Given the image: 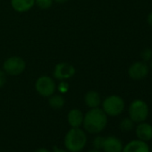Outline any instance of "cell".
<instances>
[{"mask_svg":"<svg viewBox=\"0 0 152 152\" xmlns=\"http://www.w3.org/2000/svg\"><path fill=\"white\" fill-rule=\"evenodd\" d=\"M83 113L78 108H72L67 114V122L71 128H78L83 125Z\"/></svg>","mask_w":152,"mask_h":152,"instance_id":"7c38bea8","label":"cell"},{"mask_svg":"<svg viewBox=\"0 0 152 152\" xmlns=\"http://www.w3.org/2000/svg\"><path fill=\"white\" fill-rule=\"evenodd\" d=\"M51 152H69V151H67L66 149H64V148H59L54 147V148Z\"/></svg>","mask_w":152,"mask_h":152,"instance_id":"603a6c76","label":"cell"},{"mask_svg":"<svg viewBox=\"0 0 152 152\" xmlns=\"http://www.w3.org/2000/svg\"><path fill=\"white\" fill-rule=\"evenodd\" d=\"M56 89L55 81L48 75H43L39 77L35 83L36 91L44 98H49L52 96Z\"/></svg>","mask_w":152,"mask_h":152,"instance_id":"5b68a950","label":"cell"},{"mask_svg":"<svg viewBox=\"0 0 152 152\" xmlns=\"http://www.w3.org/2000/svg\"><path fill=\"white\" fill-rule=\"evenodd\" d=\"M84 102L86 106L89 107L90 108H96V107H99L102 100L99 92L95 91H90L84 96Z\"/></svg>","mask_w":152,"mask_h":152,"instance_id":"5bb4252c","label":"cell"},{"mask_svg":"<svg viewBox=\"0 0 152 152\" xmlns=\"http://www.w3.org/2000/svg\"><path fill=\"white\" fill-rule=\"evenodd\" d=\"M11 6L15 11L25 13L35 6V0H11Z\"/></svg>","mask_w":152,"mask_h":152,"instance_id":"4fadbf2b","label":"cell"},{"mask_svg":"<svg viewBox=\"0 0 152 152\" xmlns=\"http://www.w3.org/2000/svg\"><path fill=\"white\" fill-rule=\"evenodd\" d=\"M34 152H50V151H49V149H48L46 148H39Z\"/></svg>","mask_w":152,"mask_h":152,"instance_id":"cb8c5ba5","label":"cell"},{"mask_svg":"<svg viewBox=\"0 0 152 152\" xmlns=\"http://www.w3.org/2000/svg\"><path fill=\"white\" fill-rule=\"evenodd\" d=\"M7 83V73L4 70H0V89L3 88Z\"/></svg>","mask_w":152,"mask_h":152,"instance_id":"ffe728a7","label":"cell"},{"mask_svg":"<svg viewBox=\"0 0 152 152\" xmlns=\"http://www.w3.org/2000/svg\"><path fill=\"white\" fill-rule=\"evenodd\" d=\"M25 68V61L21 56H14L7 58L3 64V70L5 71V72L12 76H17L22 74L24 72Z\"/></svg>","mask_w":152,"mask_h":152,"instance_id":"8992f818","label":"cell"},{"mask_svg":"<svg viewBox=\"0 0 152 152\" xmlns=\"http://www.w3.org/2000/svg\"><path fill=\"white\" fill-rule=\"evenodd\" d=\"M140 56L142 58V61L148 63L152 59V49L151 48H145L141 51Z\"/></svg>","mask_w":152,"mask_h":152,"instance_id":"d6986e66","label":"cell"},{"mask_svg":"<svg viewBox=\"0 0 152 152\" xmlns=\"http://www.w3.org/2000/svg\"><path fill=\"white\" fill-rule=\"evenodd\" d=\"M135 134L137 139L143 141H149L152 140V124L146 121L137 124L135 126Z\"/></svg>","mask_w":152,"mask_h":152,"instance_id":"9c48e42d","label":"cell"},{"mask_svg":"<svg viewBox=\"0 0 152 152\" xmlns=\"http://www.w3.org/2000/svg\"><path fill=\"white\" fill-rule=\"evenodd\" d=\"M75 74V68L71 64L62 62L55 66L53 75L54 77L60 81H64L72 78Z\"/></svg>","mask_w":152,"mask_h":152,"instance_id":"ba28073f","label":"cell"},{"mask_svg":"<svg viewBox=\"0 0 152 152\" xmlns=\"http://www.w3.org/2000/svg\"><path fill=\"white\" fill-rule=\"evenodd\" d=\"M149 62H150V63H149L148 66H149V69H151V70H152V59H151V60H150Z\"/></svg>","mask_w":152,"mask_h":152,"instance_id":"4316f807","label":"cell"},{"mask_svg":"<svg viewBox=\"0 0 152 152\" xmlns=\"http://www.w3.org/2000/svg\"><path fill=\"white\" fill-rule=\"evenodd\" d=\"M69 89V85L67 83L62 81L60 83H59V86H58V91H60V93H65Z\"/></svg>","mask_w":152,"mask_h":152,"instance_id":"44dd1931","label":"cell"},{"mask_svg":"<svg viewBox=\"0 0 152 152\" xmlns=\"http://www.w3.org/2000/svg\"><path fill=\"white\" fill-rule=\"evenodd\" d=\"M104 139H105V137L100 136V135H98V136H96L93 139L92 145H93V147H94L95 149H99V150L102 149L103 143H104Z\"/></svg>","mask_w":152,"mask_h":152,"instance_id":"ac0fdd59","label":"cell"},{"mask_svg":"<svg viewBox=\"0 0 152 152\" xmlns=\"http://www.w3.org/2000/svg\"><path fill=\"white\" fill-rule=\"evenodd\" d=\"M53 1H55L56 3H58V4H64L68 1V0H53Z\"/></svg>","mask_w":152,"mask_h":152,"instance_id":"d4e9b609","label":"cell"},{"mask_svg":"<svg viewBox=\"0 0 152 152\" xmlns=\"http://www.w3.org/2000/svg\"><path fill=\"white\" fill-rule=\"evenodd\" d=\"M134 122L128 116L121 120L119 124V127L123 132H131L134 128Z\"/></svg>","mask_w":152,"mask_h":152,"instance_id":"2e32d148","label":"cell"},{"mask_svg":"<svg viewBox=\"0 0 152 152\" xmlns=\"http://www.w3.org/2000/svg\"><path fill=\"white\" fill-rule=\"evenodd\" d=\"M147 23H148V24L152 28V12H150V13L148 15V17H147Z\"/></svg>","mask_w":152,"mask_h":152,"instance_id":"7402d4cb","label":"cell"},{"mask_svg":"<svg viewBox=\"0 0 152 152\" xmlns=\"http://www.w3.org/2000/svg\"><path fill=\"white\" fill-rule=\"evenodd\" d=\"M108 116L102 108H90L84 115L83 126L84 131L91 134H99L103 132L108 123Z\"/></svg>","mask_w":152,"mask_h":152,"instance_id":"6da1fadb","label":"cell"},{"mask_svg":"<svg viewBox=\"0 0 152 152\" xmlns=\"http://www.w3.org/2000/svg\"><path fill=\"white\" fill-rule=\"evenodd\" d=\"M89 152H101V150H99V149H95V148H93V149L90 150Z\"/></svg>","mask_w":152,"mask_h":152,"instance_id":"484cf974","label":"cell"},{"mask_svg":"<svg viewBox=\"0 0 152 152\" xmlns=\"http://www.w3.org/2000/svg\"><path fill=\"white\" fill-rule=\"evenodd\" d=\"M150 152H152V146H151V148H150Z\"/></svg>","mask_w":152,"mask_h":152,"instance_id":"83f0119b","label":"cell"},{"mask_svg":"<svg viewBox=\"0 0 152 152\" xmlns=\"http://www.w3.org/2000/svg\"><path fill=\"white\" fill-rule=\"evenodd\" d=\"M88 142L87 133L81 127L71 128L64 138V145L69 152L83 151Z\"/></svg>","mask_w":152,"mask_h":152,"instance_id":"7a4b0ae2","label":"cell"},{"mask_svg":"<svg viewBox=\"0 0 152 152\" xmlns=\"http://www.w3.org/2000/svg\"><path fill=\"white\" fill-rule=\"evenodd\" d=\"M124 144L122 140L115 136H107L104 139L102 150L104 152H122Z\"/></svg>","mask_w":152,"mask_h":152,"instance_id":"8fae6325","label":"cell"},{"mask_svg":"<svg viewBox=\"0 0 152 152\" xmlns=\"http://www.w3.org/2000/svg\"><path fill=\"white\" fill-rule=\"evenodd\" d=\"M149 73V66L144 61H137L128 68V75L133 81L144 80Z\"/></svg>","mask_w":152,"mask_h":152,"instance_id":"52a82bcc","label":"cell"},{"mask_svg":"<svg viewBox=\"0 0 152 152\" xmlns=\"http://www.w3.org/2000/svg\"><path fill=\"white\" fill-rule=\"evenodd\" d=\"M122 152H150V147L148 142L136 139L127 142L124 146Z\"/></svg>","mask_w":152,"mask_h":152,"instance_id":"30bf717a","label":"cell"},{"mask_svg":"<svg viewBox=\"0 0 152 152\" xmlns=\"http://www.w3.org/2000/svg\"><path fill=\"white\" fill-rule=\"evenodd\" d=\"M101 106L102 110L107 116L115 117L124 112L125 108V102L124 99L118 95H110L101 102Z\"/></svg>","mask_w":152,"mask_h":152,"instance_id":"3957f363","label":"cell"},{"mask_svg":"<svg viewBox=\"0 0 152 152\" xmlns=\"http://www.w3.org/2000/svg\"><path fill=\"white\" fill-rule=\"evenodd\" d=\"M64 104H65V99L60 94H53L48 98V105L51 108L55 110L63 108Z\"/></svg>","mask_w":152,"mask_h":152,"instance_id":"9a60e30c","label":"cell"},{"mask_svg":"<svg viewBox=\"0 0 152 152\" xmlns=\"http://www.w3.org/2000/svg\"><path fill=\"white\" fill-rule=\"evenodd\" d=\"M129 117L135 123L139 124L148 119L149 115V108L148 104L142 99H134L131 102L128 107Z\"/></svg>","mask_w":152,"mask_h":152,"instance_id":"277c9868","label":"cell"},{"mask_svg":"<svg viewBox=\"0 0 152 152\" xmlns=\"http://www.w3.org/2000/svg\"><path fill=\"white\" fill-rule=\"evenodd\" d=\"M35 5L41 10H48L53 5V0H35Z\"/></svg>","mask_w":152,"mask_h":152,"instance_id":"e0dca14e","label":"cell"}]
</instances>
